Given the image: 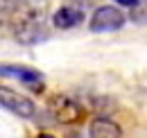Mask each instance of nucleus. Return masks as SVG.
<instances>
[{"instance_id":"obj_1","label":"nucleus","mask_w":147,"mask_h":138,"mask_svg":"<svg viewBox=\"0 0 147 138\" xmlns=\"http://www.w3.org/2000/svg\"><path fill=\"white\" fill-rule=\"evenodd\" d=\"M16 14H18V9H16ZM14 36L23 45H34L38 41H43L48 32L41 20V14L32 12V9H23L14 20Z\"/></svg>"},{"instance_id":"obj_2","label":"nucleus","mask_w":147,"mask_h":138,"mask_svg":"<svg viewBox=\"0 0 147 138\" xmlns=\"http://www.w3.org/2000/svg\"><path fill=\"white\" fill-rule=\"evenodd\" d=\"M48 109H50L52 118L57 122H61V124H77V122L84 118L82 104L77 102V100H73V97H68V95H63V93L52 95L48 100Z\"/></svg>"},{"instance_id":"obj_3","label":"nucleus","mask_w":147,"mask_h":138,"mask_svg":"<svg viewBox=\"0 0 147 138\" xmlns=\"http://www.w3.org/2000/svg\"><path fill=\"white\" fill-rule=\"evenodd\" d=\"M0 106H5L7 111H11L14 116L25 118V120H32L36 116V104L9 86H0Z\"/></svg>"},{"instance_id":"obj_4","label":"nucleus","mask_w":147,"mask_h":138,"mask_svg":"<svg viewBox=\"0 0 147 138\" xmlns=\"http://www.w3.org/2000/svg\"><path fill=\"white\" fill-rule=\"evenodd\" d=\"M125 14L118 9V7H113V5H104V7H97L95 12H93L91 20H88V30L91 32H115V30H120L122 25H125Z\"/></svg>"},{"instance_id":"obj_5","label":"nucleus","mask_w":147,"mask_h":138,"mask_svg":"<svg viewBox=\"0 0 147 138\" xmlns=\"http://www.w3.org/2000/svg\"><path fill=\"white\" fill-rule=\"evenodd\" d=\"M0 77H16L18 82L32 88H43V72L36 68H27L18 64H0Z\"/></svg>"},{"instance_id":"obj_6","label":"nucleus","mask_w":147,"mask_h":138,"mask_svg":"<svg viewBox=\"0 0 147 138\" xmlns=\"http://www.w3.org/2000/svg\"><path fill=\"white\" fill-rule=\"evenodd\" d=\"M84 20V12L82 7H75V5H63L59 7L52 16V25L59 27V30H70V27H77L79 23Z\"/></svg>"},{"instance_id":"obj_7","label":"nucleus","mask_w":147,"mask_h":138,"mask_svg":"<svg viewBox=\"0 0 147 138\" xmlns=\"http://www.w3.org/2000/svg\"><path fill=\"white\" fill-rule=\"evenodd\" d=\"M88 138H122V129L109 118H95L88 127Z\"/></svg>"},{"instance_id":"obj_8","label":"nucleus","mask_w":147,"mask_h":138,"mask_svg":"<svg viewBox=\"0 0 147 138\" xmlns=\"http://www.w3.org/2000/svg\"><path fill=\"white\" fill-rule=\"evenodd\" d=\"M129 18H131L134 23H138V25L147 23V0H138V2H136V7H131Z\"/></svg>"},{"instance_id":"obj_9","label":"nucleus","mask_w":147,"mask_h":138,"mask_svg":"<svg viewBox=\"0 0 147 138\" xmlns=\"http://www.w3.org/2000/svg\"><path fill=\"white\" fill-rule=\"evenodd\" d=\"M115 2H118L120 7H129V9H131V7H136L138 0H115Z\"/></svg>"},{"instance_id":"obj_10","label":"nucleus","mask_w":147,"mask_h":138,"mask_svg":"<svg viewBox=\"0 0 147 138\" xmlns=\"http://www.w3.org/2000/svg\"><path fill=\"white\" fill-rule=\"evenodd\" d=\"M36 138H55V136H52V134H38Z\"/></svg>"},{"instance_id":"obj_11","label":"nucleus","mask_w":147,"mask_h":138,"mask_svg":"<svg viewBox=\"0 0 147 138\" xmlns=\"http://www.w3.org/2000/svg\"><path fill=\"white\" fill-rule=\"evenodd\" d=\"M0 25H2V16H0Z\"/></svg>"}]
</instances>
